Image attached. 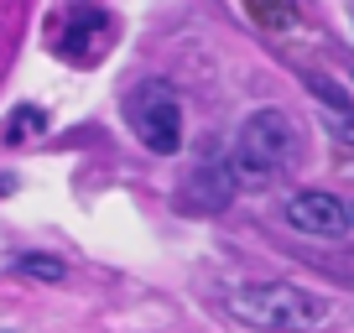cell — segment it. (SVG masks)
Segmentation results:
<instances>
[{"instance_id":"obj_9","label":"cell","mask_w":354,"mask_h":333,"mask_svg":"<svg viewBox=\"0 0 354 333\" xmlns=\"http://www.w3.org/2000/svg\"><path fill=\"white\" fill-rule=\"evenodd\" d=\"M11 271H16V276H32V281H63L68 276V266L53 260V256H16Z\"/></svg>"},{"instance_id":"obj_3","label":"cell","mask_w":354,"mask_h":333,"mask_svg":"<svg viewBox=\"0 0 354 333\" xmlns=\"http://www.w3.org/2000/svg\"><path fill=\"white\" fill-rule=\"evenodd\" d=\"M120 110H125V125L136 131V141L151 156H177V146H183V99L167 84L146 78V84L125 89Z\"/></svg>"},{"instance_id":"obj_5","label":"cell","mask_w":354,"mask_h":333,"mask_svg":"<svg viewBox=\"0 0 354 333\" xmlns=\"http://www.w3.org/2000/svg\"><path fill=\"white\" fill-rule=\"evenodd\" d=\"M287 224L302 229V234H313V240H333V234L349 229V209L323 188H302V193L287 198Z\"/></svg>"},{"instance_id":"obj_12","label":"cell","mask_w":354,"mask_h":333,"mask_svg":"<svg viewBox=\"0 0 354 333\" xmlns=\"http://www.w3.org/2000/svg\"><path fill=\"white\" fill-rule=\"evenodd\" d=\"M349 229H354V209H349Z\"/></svg>"},{"instance_id":"obj_1","label":"cell","mask_w":354,"mask_h":333,"mask_svg":"<svg viewBox=\"0 0 354 333\" xmlns=\"http://www.w3.org/2000/svg\"><path fill=\"white\" fill-rule=\"evenodd\" d=\"M230 172L240 188H266L271 178L292 172L302 162V131L287 110L266 104V110H250L234 131V146H230Z\"/></svg>"},{"instance_id":"obj_8","label":"cell","mask_w":354,"mask_h":333,"mask_svg":"<svg viewBox=\"0 0 354 333\" xmlns=\"http://www.w3.org/2000/svg\"><path fill=\"white\" fill-rule=\"evenodd\" d=\"M313 94L323 99V120H328V135H333L339 146H349V151H354V115H349V104H344L339 94L323 84V78H313Z\"/></svg>"},{"instance_id":"obj_7","label":"cell","mask_w":354,"mask_h":333,"mask_svg":"<svg viewBox=\"0 0 354 333\" xmlns=\"http://www.w3.org/2000/svg\"><path fill=\"white\" fill-rule=\"evenodd\" d=\"M42 131H47V110L42 104H16V110L0 120V146H26Z\"/></svg>"},{"instance_id":"obj_6","label":"cell","mask_w":354,"mask_h":333,"mask_svg":"<svg viewBox=\"0 0 354 333\" xmlns=\"http://www.w3.org/2000/svg\"><path fill=\"white\" fill-rule=\"evenodd\" d=\"M234 172H230V162H198L188 172V182H183V209L188 213H224L234 203Z\"/></svg>"},{"instance_id":"obj_11","label":"cell","mask_w":354,"mask_h":333,"mask_svg":"<svg viewBox=\"0 0 354 333\" xmlns=\"http://www.w3.org/2000/svg\"><path fill=\"white\" fill-rule=\"evenodd\" d=\"M11 193H16V178H11V172H0V198H11Z\"/></svg>"},{"instance_id":"obj_4","label":"cell","mask_w":354,"mask_h":333,"mask_svg":"<svg viewBox=\"0 0 354 333\" xmlns=\"http://www.w3.org/2000/svg\"><path fill=\"white\" fill-rule=\"evenodd\" d=\"M110 42H115V16L100 6H73L68 26L57 32V53L73 57V63H100Z\"/></svg>"},{"instance_id":"obj_2","label":"cell","mask_w":354,"mask_h":333,"mask_svg":"<svg viewBox=\"0 0 354 333\" xmlns=\"http://www.w3.org/2000/svg\"><path fill=\"white\" fill-rule=\"evenodd\" d=\"M224 307L245 323V328H261V333H308L323 328L333 318V302L318 297L308 287H292V281H255V287L230 292Z\"/></svg>"},{"instance_id":"obj_10","label":"cell","mask_w":354,"mask_h":333,"mask_svg":"<svg viewBox=\"0 0 354 333\" xmlns=\"http://www.w3.org/2000/svg\"><path fill=\"white\" fill-rule=\"evenodd\" d=\"M250 11L261 16L266 26H287L292 21V6H277V0H250Z\"/></svg>"}]
</instances>
